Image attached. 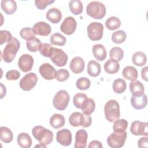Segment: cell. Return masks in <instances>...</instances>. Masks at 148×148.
Returning <instances> with one entry per match:
<instances>
[{
	"instance_id": "cell-47",
	"label": "cell",
	"mask_w": 148,
	"mask_h": 148,
	"mask_svg": "<svg viewBox=\"0 0 148 148\" xmlns=\"http://www.w3.org/2000/svg\"><path fill=\"white\" fill-rule=\"evenodd\" d=\"M20 77V73L17 70H10L6 74V78L8 80H16Z\"/></svg>"
},
{
	"instance_id": "cell-46",
	"label": "cell",
	"mask_w": 148,
	"mask_h": 148,
	"mask_svg": "<svg viewBox=\"0 0 148 148\" xmlns=\"http://www.w3.org/2000/svg\"><path fill=\"white\" fill-rule=\"evenodd\" d=\"M54 2V1L50 0H35V3L36 7L39 10H43L50 4Z\"/></svg>"
},
{
	"instance_id": "cell-13",
	"label": "cell",
	"mask_w": 148,
	"mask_h": 148,
	"mask_svg": "<svg viewBox=\"0 0 148 148\" xmlns=\"http://www.w3.org/2000/svg\"><path fill=\"white\" fill-rule=\"evenodd\" d=\"M34 65V58L29 54L21 55L18 61V66L23 72L30 71Z\"/></svg>"
},
{
	"instance_id": "cell-2",
	"label": "cell",
	"mask_w": 148,
	"mask_h": 148,
	"mask_svg": "<svg viewBox=\"0 0 148 148\" xmlns=\"http://www.w3.org/2000/svg\"><path fill=\"white\" fill-rule=\"evenodd\" d=\"M20 47V43L19 40L14 37L8 42L5 47L2 53V58L3 61L7 63L13 61Z\"/></svg>"
},
{
	"instance_id": "cell-43",
	"label": "cell",
	"mask_w": 148,
	"mask_h": 148,
	"mask_svg": "<svg viewBox=\"0 0 148 148\" xmlns=\"http://www.w3.org/2000/svg\"><path fill=\"white\" fill-rule=\"evenodd\" d=\"M69 77V73L68 71L65 69H58L56 72V79L59 82H64Z\"/></svg>"
},
{
	"instance_id": "cell-27",
	"label": "cell",
	"mask_w": 148,
	"mask_h": 148,
	"mask_svg": "<svg viewBox=\"0 0 148 148\" xmlns=\"http://www.w3.org/2000/svg\"><path fill=\"white\" fill-rule=\"evenodd\" d=\"M123 77L131 81L136 80L138 77V71L132 66H127L124 68L122 71Z\"/></svg>"
},
{
	"instance_id": "cell-11",
	"label": "cell",
	"mask_w": 148,
	"mask_h": 148,
	"mask_svg": "<svg viewBox=\"0 0 148 148\" xmlns=\"http://www.w3.org/2000/svg\"><path fill=\"white\" fill-rule=\"evenodd\" d=\"M131 132L136 136L148 135V123L140 121H134L131 123L130 127Z\"/></svg>"
},
{
	"instance_id": "cell-6",
	"label": "cell",
	"mask_w": 148,
	"mask_h": 148,
	"mask_svg": "<svg viewBox=\"0 0 148 148\" xmlns=\"http://www.w3.org/2000/svg\"><path fill=\"white\" fill-rule=\"evenodd\" d=\"M70 97L68 92L65 90L58 91L53 99L54 107L58 110H65L69 102Z\"/></svg>"
},
{
	"instance_id": "cell-14",
	"label": "cell",
	"mask_w": 148,
	"mask_h": 148,
	"mask_svg": "<svg viewBox=\"0 0 148 148\" xmlns=\"http://www.w3.org/2000/svg\"><path fill=\"white\" fill-rule=\"evenodd\" d=\"M39 72L40 75L46 80H53L56 77V72L55 68L49 63L42 64L39 68Z\"/></svg>"
},
{
	"instance_id": "cell-23",
	"label": "cell",
	"mask_w": 148,
	"mask_h": 148,
	"mask_svg": "<svg viewBox=\"0 0 148 148\" xmlns=\"http://www.w3.org/2000/svg\"><path fill=\"white\" fill-rule=\"evenodd\" d=\"M130 90L132 96H140L144 94V86L138 80L132 81L130 84Z\"/></svg>"
},
{
	"instance_id": "cell-48",
	"label": "cell",
	"mask_w": 148,
	"mask_h": 148,
	"mask_svg": "<svg viewBox=\"0 0 148 148\" xmlns=\"http://www.w3.org/2000/svg\"><path fill=\"white\" fill-rule=\"evenodd\" d=\"M148 138L142 137L138 142V146L139 147H148Z\"/></svg>"
},
{
	"instance_id": "cell-16",
	"label": "cell",
	"mask_w": 148,
	"mask_h": 148,
	"mask_svg": "<svg viewBox=\"0 0 148 148\" xmlns=\"http://www.w3.org/2000/svg\"><path fill=\"white\" fill-rule=\"evenodd\" d=\"M32 29L36 35L43 36H48L51 31L50 25L45 21H39L35 23Z\"/></svg>"
},
{
	"instance_id": "cell-9",
	"label": "cell",
	"mask_w": 148,
	"mask_h": 148,
	"mask_svg": "<svg viewBox=\"0 0 148 148\" xmlns=\"http://www.w3.org/2000/svg\"><path fill=\"white\" fill-rule=\"evenodd\" d=\"M49 58L58 66H65L68 61V56L62 49L53 47L51 49Z\"/></svg>"
},
{
	"instance_id": "cell-17",
	"label": "cell",
	"mask_w": 148,
	"mask_h": 148,
	"mask_svg": "<svg viewBox=\"0 0 148 148\" xmlns=\"http://www.w3.org/2000/svg\"><path fill=\"white\" fill-rule=\"evenodd\" d=\"M88 134L86 130L83 129L79 130L75 135V142L74 147L75 148H85L87 145Z\"/></svg>"
},
{
	"instance_id": "cell-32",
	"label": "cell",
	"mask_w": 148,
	"mask_h": 148,
	"mask_svg": "<svg viewBox=\"0 0 148 148\" xmlns=\"http://www.w3.org/2000/svg\"><path fill=\"white\" fill-rule=\"evenodd\" d=\"M69 8L70 11L75 15L81 14L83 9V3L79 0H71L69 1Z\"/></svg>"
},
{
	"instance_id": "cell-22",
	"label": "cell",
	"mask_w": 148,
	"mask_h": 148,
	"mask_svg": "<svg viewBox=\"0 0 148 148\" xmlns=\"http://www.w3.org/2000/svg\"><path fill=\"white\" fill-rule=\"evenodd\" d=\"M94 57L99 61H103L106 57V50L103 45L101 44L94 45L92 49Z\"/></svg>"
},
{
	"instance_id": "cell-5",
	"label": "cell",
	"mask_w": 148,
	"mask_h": 148,
	"mask_svg": "<svg viewBox=\"0 0 148 148\" xmlns=\"http://www.w3.org/2000/svg\"><path fill=\"white\" fill-rule=\"evenodd\" d=\"M69 122L72 127L82 126L83 128H87L90 126L92 118L90 115H86L80 112H76L70 115Z\"/></svg>"
},
{
	"instance_id": "cell-37",
	"label": "cell",
	"mask_w": 148,
	"mask_h": 148,
	"mask_svg": "<svg viewBox=\"0 0 148 148\" xmlns=\"http://www.w3.org/2000/svg\"><path fill=\"white\" fill-rule=\"evenodd\" d=\"M50 40L51 43L54 45L62 46L66 43V39L61 34L54 33L51 35Z\"/></svg>"
},
{
	"instance_id": "cell-42",
	"label": "cell",
	"mask_w": 148,
	"mask_h": 148,
	"mask_svg": "<svg viewBox=\"0 0 148 148\" xmlns=\"http://www.w3.org/2000/svg\"><path fill=\"white\" fill-rule=\"evenodd\" d=\"M87 98L86 94L83 93H77L75 95L73 98V103L77 109H81L82 105L85 100Z\"/></svg>"
},
{
	"instance_id": "cell-31",
	"label": "cell",
	"mask_w": 148,
	"mask_h": 148,
	"mask_svg": "<svg viewBox=\"0 0 148 148\" xmlns=\"http://www.w3.org/2000/svg\"><path fill=\"white\" fill-rule=\"evenodd\" d=\"M132 61L133 64L136 66H142L146 64L147 57L143 52L137 51L133 54Z\"/></svg>"
},
{
	"instance_id": "cell-20",
	"label": "cell",
	"mask_w": 148,
	"mask_h": 148,
	"mask_svg": "<svg viewBox=\"0 0 148 148\" xmlns=\"http://www.w3.org/2000/svg\"><path fill=\"white\" fill-rule=\"evenodd\" d=\"M46 18L53 24L58 23L62 18L61 11L56 8L50 9L46 14Z\"/></svg>"
},
{
	"instance_id": "cell-28",
	"label": "cell",
	"mask_w": 148,
	"mask_h": 148,
	"mask_svg": "<svg viewBox=\"0 0 148 148\" xmlns=\"http://www.w3.org/2000/svg\"><path fill=\"white\" fill-rule=\"evenodd\" d=\"M105 71L109 74H114L117 73L120 68V64L116 61L109 59L104 64Z\"/></svg>"
},
{
	"instance_id": "cell-7",
	"label": "cell",
	"mask_w": 148,
	"mask_h": 148,
	"mask_svg": "<svg viewBox=\"0 0 148 148\" xmlns=\"http://www.w3.org/2000/svg\"><path fill=\"white\" fill-rule=\"evenodd\" d=\"M87 35L92 41L99 40L102 39L103 33V25L99 22L91 23L87 28Z\"/></svg>"
},
{
	"instance_id": "cell-12",
	"label": "cell",
	"mask_w": 148,
	"mask_h": 148,
	"mask_svg": "<svg viewBox=\"0 0 148 148\" xmlns=\"http://www.w3.org/2000/svg\"><path fill=\"white\" fill-rule=\"evenodd\" d=\"M77 27L76 20L72 16L66 17L60 26L61 31L67 35H72L74 33Z\"/></svg>"
},
{
	"instance_id": "cell-49",
	"label": "cell",
	"mask_w": 148,
	"mask_h": 148,
	"mask_svg": "<svg viewBox=\"0 0 148 148\" xmlns=\"http://www.w3.org/2000/svg\"><path fill=\"white\" fill-rule=\"evenodd\" d=\"M103 146L102 143L98 140H92L90 142L89 145H88V148H102Z\"/></svg>"
},
{
	"instance_id": "cell-21",
	"label": "cell",
	"mask_w": 148,
	"mask_h": 148,
	"mask_svg": "<svg viewBox=\"0 0 148 148\" xmlns=\"http://www.w3.org/2000/svg\"><path fill=\"white\" fill-rule=\"evenodd\" d=\"M1 6L2 10L8 15L13 14L17 10V3L13 0H2Z\"/></svg>"
},
{
	"instance_id": "cell-8",
	"label": "cell",
	"mask_w": 148,
	"mask_h": 148,
	"mask_svg": "<svg viewBox=\"0 0 148 148\" xmlns=\"http://www.w3.org/2000/svg\"><path fill=\"white\" fill-rule=\"evenodd\" d=\"M127 133L113 132L107 138V143L109 147L112 148H120L124 146L127 139Z\"/></svg>"
},
{
	"instance_id": "cell-24",
	"label": "cell",
	"mask_w": 148,
	"mask_h": 148,
	"mask_svg": "<svg viewBox=\"0 0 148 148\" xmlns=\"http://www.w3.org/2000/svg\"><path fill=\"white\" fill-rule=\"evenodd\" d=\"M17 142L18 146L23 148H29L32 143L31 136L26 132L19 134L17 138Z\"/></svg>"
},
{
	"instance_id": "cell-15",
	"label": "cell",
	"mask_w": 148,
	"mask_h": 148,
	"mask_svg": "<svg viewBox=\"0 0 148 148\" xmlns=\"http://www.w3.org/2000/svg\"><path fill=\"white\" fill-rule=\"evenodd\" d=\"M72 133L68 129H62L57 131L56 140L58 143L64 146H68L72 143Z\"/></svg>"
},
{
	"instance_id": "cell-39",
	"label": "cell",
	"mask_w": 148,
	"mask_h": 148,
	"mask_svg": "<svg viewBox=\"0 0 148 148\" xmlns=\"http://www.w3.org/2000/svg\"><path fill=\"white\" fill-rule=\"evenodd\" d=\"M127 38L126 33L123 30H119L113 32L112 35V40L113 43L120 44L123 43Z\"/></svg>"
},
{
	"instance_id": "cell-1",
	"label": "cell",
	"mask_w": 148,
	"mask_h": 148,
	"mask_svg": "<svg viewBox=\"0 0 148 148\" xmlns=\"http://www.w3.org/2000/svg\"><path fill=\"white\" fill-rule=\"evenodd\" d=\"M34 137L39 141V143L45 147L51 143L53 140L54 135L51 131L40 125L34 127L32 130Z\"/></svg>"
},
{
	"instance_id": "cell-25",
	"label": "cell",
	"mask_w": 148,
	"mask_h": 148,
	"mask_svg": "<svg viewBox=\"0 0 148 148\" xmlns=\"http://www.w3.org/2000/svg\"><path fill=\"white\" fill-rule=\"evenodd\" d=\"M101 71V65L97 61L90 60L88 62L87 72L90 76L97 77L99 75Z\"/></svg>"
},
{
	"instance_id": "cell-40",
	"label": "cell",
	"mask_w": 148,
	"mask_h": 148,
	"mask_svg": "<svg viewBox=\"0 0 148 148\" xmlns=\"http://www.w3.org/2000/svg\"><path fill=\"white\" fill-rule=\"evenodd\" d=\"M42 43L38 38H35L30 41H27L26 46L27 49L31 52H36L39 50Z\"/></svg>"
},
{
	"instance_id": "cell-26",
	"label": "cell",
	"mask_w": 148,
	"mask_h": 148,
	"mask_svg": "<svg viewBox=\"0 0 148 148\" xmlns=\"http://www.w3.org/2000/svg\"><path fill=\"white\" fill-rule=\"evenodd\" d=\"M65 123V120L64 117L58 113L54 114L51 116L50 119V125L56 129H58L62 127Z\"/></svg>"
},
{
	"instance_id": "cell-35",
	"label": "cell",
	"mask_w": 148,
	"mask_h": 148,
	"mask_svg": "<svg viewBox=\"0 0 148 148\" xmlns=\"http://www.w3.org/2000/svg\"><path fill=\"white\" fill-rule=\"evenodd\" d=\"M128 127V121L123 119H117L114 121L113 125V132H123L125 131Z\"/></svg>"
},
{
	"instance_id": "cell-38",
	"label": "cell",
	"mask_w": 148,
	"mask_h": 148,
	"mask_svg": "<svg viewBox=\"0 0 148 148\" xmlns=\"http://www.w3.org/2000/svg\"><path fill=\"white\" fill-rule=\"evenodd\" d=\"M35 34L30 27H24L20 31V36L27 41H30L35 38Z\"/></svg>"
},
{
	"instance_id": "cell-10",
	"label": "cell",
	"mask_w": 148,
	"mask_h": 148,
	"mask_svg": "<svg viewBox=\"0 0 148 148\" xmlns=\"http://www.w3.org/2000/svg\"><path fill=\"white\" fill-rule=\"evenodd\" d=\"M38 82L37 75L34 72L26 74L20 81V88L24 91L31 90L36 84Z\"/></svg>"
},
{
	"instance_id": "cell-4",
	"label": "cell",
	"mask_w": 148,
	"mask_h": 148,
	"mask_svg": "<svg viewBox=\"0 0 148 148\" xmlns=\"http://www.w3.org/2000/svg\"><path fill=\"white\" fill-rule=\"evenodd\" d=\"M86 13L90 17L99 20L105 17L106 8L99 1H91L87 5Z\"/></svg>"
},
{
	"instance_id": "cell-19",
	"label": "cell",
	"mask_w": 148,
	"mask_h": 148,
	"mask_svg": "<svg viewBox=\"0 0 148 148\" xmlns=\"http://www.w3.org/2000/svg\"><path fill=\"white\" fill-rule=\"evenodd\" d=\"M131 104L132 106L137 110L145 108L147 103L146 95L143 94L140 96H132L131 98Z\"/></svg>"
},
{
	"instance_id": "cell-45",
	"label": "cell",
	"mask_w": 148,
	"mask_h": 148,
	"mask_svg": "<svg viewBox=\"0 0 148 148\" xmlns=\"http://www.w3.org/2000/svg\"><path fill=\"white\" fill-rule=\"evenodd\" d=\"M12 38V34L9 31L7 30L0 31V45H2L6 42H9Z\"/></svg>"
},
{
	"instance_id": "cell-51",
	"label": "cell",
	"mask_w": 148,
	"mask_h": 148,
	"mask_svg": "<svg viewBox=\"0 0 148 148\" xmlns=\"http://www.w3.org/2000/svg\"><path fill=\"white\" fill-rule=\"evenodd\" d=\"M6 93V90L5 86L2 83H1V99H2L5 96Z\"/></svg>"
},
{
	"instance_id": "cell-29",
	"label": "cell",
	"mask_w": 148,
	"mask_h": 148,
	"mask_svg": "<svg viewBox=\"0 0 148 148\" xmlns=\"http://www.w3.org/2000/svg\"><path fill=\"white\" fill-rule=\"evenodd\" d=\"M95 108V103L94 99L91 98H87L83 104L82 105L81 109L84 114L86 115H90L92 114Z\"/></svg>"
},
{
	"instance_id": "cell-3",
	"label": "cell",
	"mask_w": 148,
	"mask_h": 148,
	"mask_svg": "<svg viewBox=\"0 0 148 148\" xmlns=\"http://www.w3.org/2000/svg\"><path fill=\"white\" fill-rule=\"evenodd\" d=\"M104 113L106 119L109 122H114L120 116V106L114 99L109 100L105 105Z\"/></svg>"
},
{
	"instance_id": "cell-33",
	"label": "cell",
	"mask_w": 148,
	"mask_h": 148,
	"mask_svg": "<svg viewBox=\"0 0 148 148\" xmlns=\"http://www.w3.org/2000/svg\"><path fill=\"white\" fill-rule=\"evenodd\" d=\"M112 87L114 92L117 94H121L125 90L127 83L123 79L118 78L114 80Z\"/></svg>"
},
{
	"instance_id": "cell-44",
	"label": "cell",
	"mask_w": 148,
	"mask_h": 148,
	"mask_svg": "<svg viewBox=\"0 0 148 148\" xmlns=\"http://www.w3.org/2000/svg\"><path fill=\"white\" fill-rule=\"evenodd\" d=\"M52 47H53L52 45H50V43H42L39 50L40 54L45 57H49L50 53Z\"/></svg>"
},
{
	"instance_id": "cell-50",
	"label": "cell",
	"mask_w": 148,
	"mask_h": 148,
	"mask_svg": "<svg viewBox=\"0 0 148 148\" xmlns=\"http://www.w3.org/2000/svg\"><path fill=\"white\" fill-rule=\"evenodd\" d=\"M141 76L144 80H145L146 82L147 81V66H145L142 69Z\"/></svg>"
},
{
	"instance_id": "cell-30",
	"label": "cell",
	"mask_w": 148,
	"mask_h": 148,
	"mask_svg": "<svg viewBox=\"0 0 148 148\" xmlns=\"http://www.w3.org/2000/svg\"><path fill=\"white\" fill-rule=\"evenodd\" d=\"M13 139L12 131L6 127H1L0 128V139L5 143H10Z\"/></svg>"
},
{
	"instance_id": "cell-41",
	"label": "cell",
	"mask_w": 148,
	"mask_h": 148,
	"mask_svg": "<svg viewBox=\"0 0 148 148\" xmlns=\"http://www.w3.org/2000/svg\"><path fill=\"white\" fill-rule=\"evenodd\" d=\"M91 85L90 80L85 77L79 78L76 82V87L80 90H86L88 89Z\"/></svg>"
},
{
	"instance_id": "cell-34",
	"label": "cell",
	"mask_w": 148,
	"mask_h": 148,
	"mask_svg": "<svg viewBox=\"0 0 148 148\" xmlns=\"http://www.w3.org/2000/svg\"><path fill=\"white\" fill-rule=\"evenodd\" d=\"M121 21L120 20L115 16H112L109 17L106 22H105V25L106 27L111 31L116 30L118 29L120 25H121Z\"/></svg>"
},
{
	"instance_id": "cell-36",
	"label": "cell",
	"mask_w": 148,
	"mask_h": 148,
	"mask_svg": "<svg viewBox=\"0 0 148 148\" xmlns=\"http://www.w3.org/2000/svg\"><path fill=\"white\" fill-rule=\"evenodd\" d=\"M109 57L110 59L119 62L123 59L124 57V51L123 49L119 47H114L110 50Z\"/></svg>"
},
{
	"instance_id": "cell-18",
	"label": "cell",
	"mask_w": 148,
	"mask_h": 148,
	"mask_svg": "<svg viewBox=\"0 0 148 148\" xmlns=\"http://www.w3.org/2000/svg\"><path fill=\"white\" fill-rule=\"evenodd\" d=\"M84 61L80 57H76L73 58L69 65V67L72 72L76 74L82 72L84 69Z\"/></svg>"
}]
</instances>
